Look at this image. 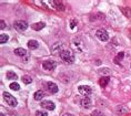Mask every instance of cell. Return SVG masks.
<instances>
[{
    "instance_id": "obj_17",
    "label": "cell",
    "mask_w": 131,
    "mask_h": 116,
    "mask_svg": "<svg viewBox=\"0 0 131 116\" xmlns=\"http://www.w3.org/2000/svg\"><path fill=\"white\" fill-rule=\"evenodd\" d=\"M45 23L43 22H38V23H35V24H32V29L36 31H39V30H41V29H43L45 28Z\"/></svg>"
},
{
    "instance_id": "obj_20",
    "label": "cell",
    "mask_w": 131,
    "mask_h": 116,
    "mask_svg": "<svg viewBox=\"0 0 131 116\" xmlns=\"http://www.w3.org/2000/svg\"><path fill=\"white\" fill-rule=\"evenodd\" d=\"M22 82L25 83V84H30V83L32 82V77L30 76H28V75H25V76H22Z\"/></svg>"
},
{
    "instance_id": "obj_27",
    "label": "cell",
    "mask_w": 131,
    "mask_h": 116,
    "mask_svg": "<svg viewBox=\"0 0 131 116\" xmlns=\"http://www.w3.org/2000/svg\"><path fill=\"white\" fill-rule=\"evenodd\" d=\"M0 24H1V25H0V29H1V30H2V29H5V21L4 20L0 21Z\"/></svg>"
},
{
    "instance_id": "obj_9",
    "label": "cell",
    "mask_w": 131,
    "mask_h": 116,
    "mask_svg": "<svg viewBox=\"0 0 131 116\" xmlns=\"http://www.w3.org/2000/svg\"><path fill=\"white\" fill-rule=\"evenodd\" d=\"M49 4L53 6V7H54L56 9H57V10L63 11L64 9H66V6L63 5V2H62V1H50Z\"/></svg>"
},
{
    "instance_id": "obj_5",
    "label": "cell",
    "mask_w": 131,
    "mask_h": 116,
    "mask_svg": "<svg viewBox=\"0 0 131 116\" xmlns=\"http://www.w3.org/2000/svg\"><path fill=\"white\" fill-rule=\"evenodd\" d=\"M56 66H57V63H56L53 60H46V61H43V63H42V67H43L46 71H52L56 69Z\"/></svg>"
},
{
    "instance_id": "obj_18",
    "label": "cell",
    "mask_w": 131,
    "mask_h": 116,
    "mask_svg": "<svg viewBox=\"0 0 131 116\" xmlns=\"http://www.w3.org/2000/svg\"><path fill=\"white\" fill-rule=\"evenodd\" d=\"M126 113H128V111L124 106H118L117 107V114L118 115H124Z\"/></svg>"
},
{
    "instance_id": "obj_16",
    "label": "cell",
    "mask_w": 131,
    "mask_h": 116,
    "mask_svg": "<svg viewBox=\"0 0 131 116\" xmlns=\"http://www.w3.org/2000/svg\"><path fill=\"white\" fill-rule=\"evenodd\" d=\"M38 47H39V43H38L36 40H30V41L28 42V48H29L30 50H36Z\"/></svg>"
},
{
    "instance_id": "obj_24",
    "label": "cell",
    "mask_w": 131,
    "mask_h": 116,
    "mask_svg": "<svg viewBox=\"0 0 131 116\" xmlns=\"http://www.w3.org/2000/svg\"><path fill=\"white\" fill-rule=\"evenodd\" d=\"M123 55H124V53L123 52H120L119 54L117 55V57H116V63H119V60H121L123 57Z\"/></svg>"
},
{
    "instance_id": "obj_8",
    "label": "cell",
    "mask_w": 131,
    "mask_h": 116,
    "mask_svg": "<svg viewBox=\"0 0 131 116\" xmlns=\"http://www.w3.org/2000/svg\"><path fill=\"white\" fill-rule=\"evenodd\" d=\"M41 106L48 111H53L56 108V105L53 104V102H50V101H43L41 102Z\"/></svg>"
},
{
    "instance_id": "obj_10",
    "label": "cell",
    "mask_w": 131,
    "mask_h": 116,
    "mask_svg": "<svg viewBox=\"0 0 131 116\" xmlns=\"http://www.w3.org/2000/svg\"><path fill=\"white\" fill-rule=\"evenodd\" d=\"M47 88L49 90V92L52 93V94H56V93L58 92V86L53 82H48L47 83Z\"/></svg>"
},
{
    "instance_id": "obj_4",
    "label": "cell",
    "mask_w": 131,
    "mask_h": 116,
    "mask_svg": "<svg viewBox=\"0 0 131 116\" xmlns=\"http://www.w3.org/2000/svg\"><path fill=\"white\" fill-rule=\"evenodd\" d=\"M72 48L77 51V52L81 53V52H83V50H84V43L82 42V40L77 39V40H74L72 42Z\"/></svg>"
},
{
    "instance_id": "obj_23",
    "label": "cell",
    "mask_w": 131,
    "mask_h": 116,
    "mask_svg": "<svg viewBox=\"0 0 131 116\" xmlns=\"http://www.w3.org/2000/svg\"><path fill=\"white\" fill-rule=\"evenodd\" d=\"M36 116H48V113L45 111H37L36 112Z\"/></svg>"
},
{
    "instance_id": "obj_3",
    "label": "cell",
    "mask_w": 131,
    "mask_h": 116,
    "mask_svg": "<svg viewBox=\"0 0 131 116\" xmlns=\"http://www.w3.org/2000/svg\"><path fill=\"white\" fill-rule=\"evenodd\" d=\"M96 35H97V38L99 39L100 41H102V42H107V41L109 40V34H108V32L106 30H103V29H99V30H97Z\"/></svg>"
},
{
    "instance_id": "obj_21",
    "label": "cell",
    "mask_w": 131,
    "mask_h": 116,
    "mask_svg": "<svg viewBox=\"0 0 131 116\" xmlns=\"http://www.w3.org/2000/svg\"><path fill=\"white\" fill-rule=\"evenodd\" d=\"M9 40V37L7 34H5V33H2L1 35H0V43L1 44H4V43H6L7 41Z\"/></svg>"
},
{
    "instance_id": "obj_15",
    "label": "cell",
    "mask_w": 131,
    "mask_h": 116,
    "mask_svg": "<svg viewBox=\"0 0 131 116\" xmlns=\"http://www.w3.org/2000/svg\"><path fill=\"white\" fill-rule=\"evenodd\" d=\"M109 81H110L109 77H108V76H103V77H101V79L99 80V85H100V86H102V88H104V86H107V85H108Z\"/></svg>"
},
{
    "instance_id": "obj_29",
    "label": "cell",
    "mask_w": 131,
    "mask_h": 116,
    "mask_svg": "<svg viewBox=\"0 0 131 116\" xmlns=\"http://www.w3.org/2000/svg\"><path fill=\"white\" fill-rule=\"evenodd\" d=\"M0 116H5V115H4V113H0Z\"/></svg>"
},
{
    "instance_id": "obj_12",
    "label": "cell",
    "mask_w": 131,
    "mask_h": 116,
    "mask_svg": "<svg viewBox=\"0 0 131 116\" xmlns=\"http://www.w3.org/2000/svg\"><path fill=\"white\" fill-rule=\"evenodd\" d=\"M43 96H45V93L43 91H41V90H39V91H37L34 94V98L36 99V101H41L42 98H43Z\"/></svg>"
},
{
    "instance_id": "obj_22",
    "label": "cell",
    "mask_w": 131,
    "mask_h": 116,
    "mask_svg": "<svg viewBox=\"0 0 131 116\" xmlns=\"http://www.w3.org/2000/svg\"><path fill=\"white\" fill-rule=\"evenodd\" d=\"M10 89L12 90V91H19L20 86H19L18 83H11V84H10Z\"/></svg>"
},
{
    "instance_id": "obj_7",
    "label": "cell",
    "mask_w": 131,
    "mask_h": 116,
    "mask_svg": "<svg viewBox=\"0 0 131 116\" xmlns=\"http://www.w3.org/2000/svg\"><path fill=\"white\" fill-rule=\"evenodd\" d=\"M14 27H15V29H17L18 31H25L26 29L28 28V23L24 20H18L14 23Z\"/></svg>"
},
{
    "instance_id": "obj_30",
    "label": "cell",
    "mask_w": 131,
    "mask_h": 116,
    "mask_svg": "<svg viewBox=\"0 0 131 116\" xmlns=\"http://www.w3.org/2000/svg\"><path fill=\"white\" fill-rule=\"evenodd\" d=\"M129 37L131 38V30H130V33H129Z\"/></svg>"
},
{
    "instance_id": "obj_19",
    "label": "cell",
    "mask_w": 131,
    "mask_h": 116,
    "mask_svg": "<svg viewBox=\"0 0 131 116\" xmlns=\"http://www.w3.org/2000/svg\"><path fill=\"white\" fill-rule=\"evenodd\" d=\"M6 76H7V79H9V80H17V79H18L17 74L14 73V72H11V71H9V72H7V74H6Z\"/></svg>"
},
{
    "instance_id": "obj_11",
    "label": "cell",
    "mask_w": 131,
    "mask_h": 116,
    "mask_svg": "<svg viewBox=\"0 0 131 116\" xmlns=\"http://www.w3.org/2000/svg\"><path fill=\"white\" fill-rule=\"evenodd\" d=\"M80 105L82 106L83 108H90L91 107V99L89 97H83L80 101Z\"/></svg>"
},
{
    "instance_id": "obj_1",
    "label": "cell",
    "mask_w": 131,
    "mask_h": 116,
    "mask_svg": "<svg viewBox=\"0 0 131 116\" xmlns=\"http://www.w3.org/2000/svg\"><path fill=\"white\" fill-rule=\"evenodd\" d=\"M60 59L66 63H73L74 62V54L70 50H61L59 52Z\"/></svg>"
},
{
    "instance_id": "obj_28",
    "label": "cell",
    "mask_w": 131,
    "mask_h": 116,
    "mask_svg": "<svg viewBox=\"0 0 131 116\" xmlns=\"http://www.w3.org/2000/svg\"><path fill=\"white\" fill-rule=\"evenodd\" d=\"M63 116H73V115H71V114H64Z\"/></svg>"
},
{
    "instance_id": "obj_6",
    "label": "cell",
    "mask_w": 131,
    "mask_h": 116,
    "mask_svg": "<svg viewBox=\"0 0 131 116\" xmlns=\"http://www.w3.org/2000/svg\"><path fill=\"white\" fill-rule=\"evenodd\" d=\"M78 91H79V93L81 95H83L84 97H88L91 93H92V90H91L90 86H88V85H81L78 88Z\"/></svg>"
},
{
    "instance_id": "obj_25",
    "label": "cell",
    "mask_w": 131,
    "mask_h": 116,
    "mask_svg": "<svg viewBox=\"0 0 131 116\" xmlns=\"http://www.w3.org/2000/svg\"><path fill=\"white\" fill-rule=\"evenodd\" d=\"M76 24H77V21L74 20V19H73V20H71V22H70V28H71V29H74Z\"/></svg>"
},
{
    "instance_id": "obj_14",
    "label": "cell",
    "mask_w": 131,
    "mask_h": 116,
    "mask_svg": "<svg viewBox=\"0 0 131 116\" xmlns=\"http://www.w3.org/2000/svg\"><path fill=\"white\" fill-rule=\"evenodd\" d=\"M15 54L18 56H25L26 54H27V51H26L24 48H17V49L15 50Z\"/></svg>"
},
{
    "instance_id": "obj_2",
    "label": "cell",
    "mask_w": 131,
    "mask_h": 116,
    "mask_svg": "<svg viewBox=\"0 0 131 116\" xmlns=\"http://www.w3.org/2000/svg\"><path fill=\"white\" fill-rule=\"evenodd\" d=\"M4 98H5V101L7 104H9L10 106H12V107H16L18 104V102H17V99H16L14 96H12L10 93H8V92H5L4 93Z\"/></svg>"
},
{
    "instance_id": "obj_26",
    "label": "cell",
    "mask_w": 131,
    "mask_h": 116,
    "mask_svg": "<svg viewBox=\"0 0 131 116\" xmlns=\"http://www.w3.org/2000/svg\"><path fill=\"white\" fill-rule=\"evenodd\" d=\"M93 116H104V115H102V113H101V112L96 111V112L93 113Z\"/></svg>"
},
{
    "instance_id": "obj_13",
    "label": "cell",
    "mask_w": 131,
    "mask_h": 116,
    "mask_svg": "<svg viewBox=\"0 0 131 116\" xmlns=\"http://www.w3.org/2000/svg\"><path fill=\"white\" fill-rule=\"evenodd\" d=\"M121 12L128 18H131V9L129 7H120Z\"/></svg>"
}]
</instances>
